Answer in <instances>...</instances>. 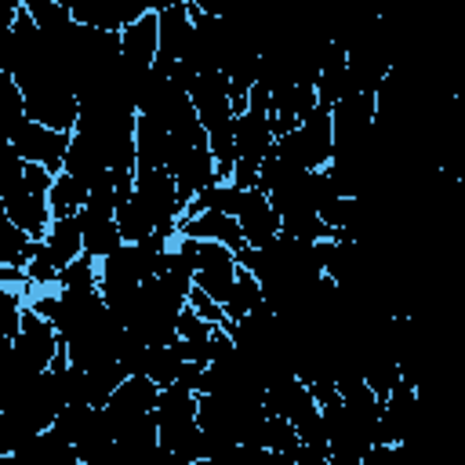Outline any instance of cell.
Wrapping results in <instances>:
<instances>
[{
    "mask_svg": "<svg viewBox=\"0 0 465 465\" xmlns=\"http://www.w3.org/2000/svg\"><path fill=\"white\" fill-rule=\"evenodd\" d=\"M193 269H196V291H203V294L214 298L218 305H229V298H232V291H236V276H240L236 251H229L225 243L196 240Z\"/></svg>",
    "mask_w": 465,
    "mask_h": 465,
    "instance_id": "6da1fadb",
    "label": "cell"
},
{
    "mask_svg": "<svg viewBox=\"0 0 465 465\" xmlns=\"http://www.w3.org/2000/svg\"><path fill=\"white\" fill-rule=\"evenodd\" d=\"M156 400H160V385H156L153 378H127V381L109 396V403L102 407L105 425L113 429V440H116L124 429H131V425L153 418V414H156Z\"/></svg>",
    "mask_w": 465,
    "mask_h": 465,
    "instance_id": "7a4b0ae2",
    "label": "cell"
},
{
    "mask_svg": "<svg viewBox=\"0 0 465 465\" xmlns=\"http://www.w3.org/2000/svg\"><path fill=\"white\" fill-rule=\"evenodd\" d=\"M69 142H73V134L51 131V127H44V124H36V120H25V124L7 138V145H15V153H18L25 163H40V167H47L51 174H62V171H65Z\"/></svg>",
    "mask_w": 465,
    "mask_h": 465,
    "instance_id": "3957f363",
    "label": "cell"
},
{
    "mask_svg": "<svg viewBox=\"0 0 465 465\" xmlns=\"http://www.w3.org/2000/svg\"><path fill=\"white\" fill-rule=\"evenodd\" d=\"M153 7L160 15V54L153 69L174 76V65L185 62V51L193 44V11H189V0H167Z\"/></svg>",
    "mask_w": 465,
    "mask_h": 465,
    "instance_id": "277c9868",
    "label": "cell"
},
{
    "mask_svg": "<svg viewBox=\"0 0 465 465\" xmlns=\"http://www.w3.org/2000/svg\"><path fill=\"white\" fill-rule=\"evenodd\" d=\"M236 222H240V232H243V243L247 247H269L283 232V222H280L269 193H262V189H247L243 193V203H240Z\"/></svg>",
    "mask_w": 465,
    "mask_h": 465,
    "instance_id": "5b68a950",
    "label": "cell"
},
{
    "mask_svg": "<svg viewBox=\"0 0 465 465\" xmlns=\"http://www.w3.org/2000/svg\"><path fill=\"white\" fill-rule=\"evenodd\" d=\"M189 98H193V105H196V116H200L203 131H214V127L236 120L232 98H229V80H225L222 69H218V73H200L196 84L189 87Z\"/></svg>",
    "mask_w": 465,
    "mask_h": 465,
    "instance_id": "8992f818",
    "label": "cell"
},
{
    "mask_svg": "<svg viewBox=\"0 0 465 465\" xmlns=\"http://www.w3.org/2000/svg\"><path fill=\"white\" fill-rule=\"evenodd\" d=\"M156 54H160V15L156 7H149L138 22H131L120 33V62L138 73H149Z\"/></svg>",
    "mask_w": 465,
    "mask_h": 465,
    "instance_id": "52a82bcc",
    "label": "cell"
},
{
    "mask_svg": "<svg viewBox=\"0 0 465 465\" xmlns=\"http://www.w3.org/2000/svg\"><path fill=\"white\" fill-rule=\"evenodd\" d=\"M73 22L94 29V33H124L131 22H138L153 4H116V0H87V4H69Z\"/></svg>",
    "mask_w": 465,
    "mask_h": 465,
    "instance_id": "ba28073f",
    "label": "cell"
},
{
    "mask_svg": "<svg viewBox=\"0 0 465 465\" xmlns=\"http://www.w3.org/2000/svg\"><path fill=\"white\" fill-rule=\"evenodd\" d=\"M65 174L80 178L84 185H98L105 174H109V160H105V145L94 138V134H84V131H73V142H69V156H65Z\"/></svg>",
    "mask_w": 465,
    "mask_h": 465,
    "instance_id": "9c48e42d",
    "label": "cell"
},
{
    "mask_svg": "<svg viewBox=\"0 0 465 465\" xmlns=\"http://www.w3.org/2000/svg\"><path fill=\"white\" fill-rule=\"evenodd\" d=\"M80 254H84V232H80V222H76V218H54V222H51V232L40 240L36 258L62 272V269H65L69 262H76Z\"/></svg>",
    "mask_w": 465,
    "mask_h": 465,
    "instance_id": "30bf717a",
    "label": "cell"
},
{
    "mask_svg": "<svg viewBox=\"0 0 465 465\" xmlns=\"http://www.w3.org/2000/svg\"><path fill=\"white\" fill-rule=\"evenodd\" d=\"M178 236H189V240H211V243H225L229 251H243V232H240V222L232 214H218V211H203L196 218H182L178 225Z\"/></svg>",
    "mask_w": 465,
    "mask_h": 465,
    "instance_id": "8fae6325",
    "label": "cell"
},
{
    "mask_svg": "<svg viewBox=\"0 0 465 465\" xmlns=\"http://www.w3.org/2000/svg\"><path fill=\"white\" fill-rule=\"evenodd\" d=\"M76 222H80V232H84V254H91L94 262H105V258H113L124 247L116 218H94V214L80 211Z\"/></svg>",
    "mask_w": 465,
    "mask_h": 465,
    "instance_id": "7c38bea8",
    "label": "cell"
},
{
    "mask_svg": "<svg viewBox=\"0 0 465 465\" xmlns=\"http://www.w3.org/2000/svg\"><path fill=\"white\" fill-rule=\"evenodd\" d=\"M36 251H40V243L29 232H22L0 211V265H7V269H29V262L36 258Z\"/></svg>",
    "mask_w": 465,
    "mask_h": 465,
    "instance_id": "4fadbf2b",
    "label": "cell"
},
{
    "mask_svg": "<svg viewBox=\"0 0 465 465\" xmlns=\"http://www.w3.org/2000/svg\"><path fill=\"white\" fill-rule=\"evenodd\" d=\"M102 425V407H91V403H65L62 411H58V418H54V432L62 436V440H69V443H84L94 429Z\"/></svg>",
    "mask_w": 465,
    "mask_h": 465,
    "instance_id": "5bb4252c",
    "label": "cell"
},
{
    "mask_svg": "<svg viewBox=\"0 0 465 465\" xmlns=\"http://www.w3.org/2000/svg\"><path fill=\"white\" fill-rule=\"evenodd\" d=\"M47 200H51V214H54V218H76V214L87 207V200H91V185H84L80 178H73V174L62 171V174L54 178Z\"/></svg>",
    "mask_w": 465,
    "mask_h": 465,
    "instance_id": "9a60e30c",
    "label": "cell"
},
{
    "mask_svg": "<svg viewBox=\"0 0 465 465\" xmlns=\"http://www.w3.org/2000/svg\"><path fill=\"white\" fill-rule=\"evenodd\" d=\"M116 225H120L124 243H145L149 236H156V218H153L149 203H145L138 193L116 211Z\"/></svg>",
    "mask_w": 465,
    "mask_h": 465,
    "instance_id": "2e32d148",
    "label": "cell"
},
{
    "mask_svg": "<svg viewBox=\"0 0 465 465\" xmlns=\"http://www.w3.org/2000/svg\"><path fill=\"white\" fill-rule=\"evenodd\" d=\"M262 309H269L265 291H262L258 276H254L251 269H243V265H240L236 291H232V298H229V305H225V316L236 323V320H243V316H251V312H262Z\"/></svg>",
    "mask_w": 465,
    "mask_h": 465,
    "instance_id": "e0dca14e",
    "label": "cell"
},
{
    "mask_svg": "<svg viewBox=\"0 0 465 465\" xmlns=\"http://www.w3.org/2000/svg\"><path fill=\"white\" fill-rule=\"evenodd\" d=\"M98 283H102V262H94L91 254H80L58 272V291H98Z\"/></svg>",
    "mask_w": 465,
    "mask_h": 465,
    "instance_id": "ac0fdd59",
    "label": "cell"
},
{
    "mask_svg": "<svg viewBox=\"0 0 465 465\" xmlns=\"http://www.w3.org/2000/svg\"><path fill=\"white\" fill-rule=\"evenodd\" d=\"M189 305H193L207 323H214V327H225V323H229L225 305H218L214 298H207V294H203V291H196V287H193V294H189Z\"/></svg>",
    "mask_w": 465,
    "mask_h": 465,
    "instance_id": "d6986e66",
    "label": "cell"
},
{
    "mask_svg": "<svg viewBox=\"0 0 465 465\" xmlns=\"http://www.w3.org/2000/svg\"><path fill=\"white\" fill-rule=\"evenodd\" d=\"M291 458H294V465H331V450H323V447H305V443H302Z\"/></svg>",
    "mask_w": 465,
    "mask_h": 465,
    "instance_id": "ffe728a7",
    "label": "cell"
}]
</instances>
